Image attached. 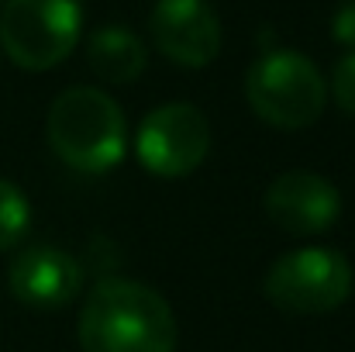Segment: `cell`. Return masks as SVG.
<instances>
[{"instance_id":"1","label":"cell","mask_w":355,"mask_h":352,"mask_svg":"<svg viewBox=\"0 0 355 352\" xmlns=\"http://www.w3.org/2000/svg\"><path fill=\"white\" fill-rule=\"evenodd\" d=\"M176 339L166 297L135 280H101L80 311L83 352H176Z\"/></svg>"},{"instance_id":"2","label":"cell","mask_w":355,"mask_h":352,"mask_svg":"<svg viewBox=\"0 0 355 352\" xmlns=\"http://www.w3.org/2000/svg\"><path fill=\"white\" fill-rule=\"evenodd\" d=\"M52 152L80 173H107L124 159L128 124L124 111L101 87L62 90L45 117Z\"/></svg>"},{"instance_id":"3","label":"cell","mask_w":355,"mask_h":352,"mask_svg":"<svg viewBox=\"0 0 355 352\" xmlns=\"http://www.w3.org/2000/svg\"><path fill=\"white\" fill-rule=\"evenodd\" d=\"M245 97L255 117L266 124L279 131H300L324 115L328 83L304 52L272 49L248 66Z\"/></svg>"},{"instance_id":"4","label":"cell","mask_w":355,"mask_h":352,"mask_svg":"<svg viewBox=\"0 0 355 352\" xmlns=\"http://www.w3.org/2000/svg\"><path fill=\"white\" fill-rule=\"evenodd\" d=\"M352 262L321 245H304L279 255L262 280L269 304L286 315H328L352 297Z\"/></svg>"},{"instance_id":"5","label":"cell","mask_w":355,"mask_h":352,"mask_svg":"<svg viewBox=\"0 0 355 352\" xmlns=\"http://www.w3.org/2000/svg\"><path fill=\"white\" fill-rule=\"evenodd\" d=\"M80 0H7L0 10V45L21 69L59 66L80 42Z\"/></svg>"},{"instance_id":"6","label":"cell","mask_w":355,"mask_h":352,"mask_svg":"<svg viewBox=\"0 0 355 352\" xmlns=\"http://www.w3.org/2000/svg\"><path fill=\"white\" fill-rule=\"evenodd\" d=\"M207 152H211V124L200 115V108L187 101H169L148 111L135 135L138 162L162 180L190 176L207 159Z\"/></svg>"},{"instance_id":"7","label":"cell","mask_w":355,"mask_h":352,"mask_svg":"<svg viewBox=\"0 0 355 352\" xmlns=\"http://www.w3.org/2000/svg\"><path fill=\"white\" fill-rule=\"evenodd\" d=\"M262 204L276 228H283L286 235H300V238L328 232L342 215L338 187L328 176L307 173V169H290L276 176Z\"/></svg>"},{"instance_id":"8","label":"cell","mask_w":355,"mask_h":352,"mask_svg":"<svg viewBox=\"0 0 355 352\" xmlns=\"http://www.w3.org/2000/svg\"><path fill=\"white\" fill-rule=\"evenodd\" d=\"M148 28L159 52L180 66L200 69L221 52V21L207 0H155Z\"/></svg>"},{"instance_id":"9","label":"cell","mask_w":355,"mask_h":352,"mask_svg":"<svg viewBox=\"0 0 355 352\" xmlns=\"http://www.w3.org/2000/svg\"><path fill=\"white\" fill-rule=\"evenodd\" d=\"M7 287L24 308L55 311L76 301L83 287V266L59 245H28L14 255Z\"/></svg>"},{"instance_id":"10","label":"cell","mask_w":355,"mask_h":352,"mask_svg":"<svg viewBox=\"0 0 355 352\" xmlns=\"http://www.w3.org/2000/svg\"><path fill=\"white\" fill-rule=\"evenodd\" d=\"M87 59H90V69L107 80V83H135L141 73H145V62H148V52H145V42L121 28V24H107V28H97L87 42Z\"/></svg>"},{"instance_id":"11","label":"cell","mask_w":355,"mask_h":352,"mask_svg":"<svg viewBox=\"0 0 355 352\" xmlns=\"http://www.w3.org/2000/svg\"><path fill=\"white\" fill-rule=\"evenodd\" d=\"M31 225V208L28 197L21 194V187H14L10 180H0V252L14 249Z\"/></svg>"},{"instance_id":"12","label":"cell","mask_w":355,"mask_h":352,"mask_svg":"<svg viewBox=\"0 0 355 352\" xmlns=\"http://www.w3.org/2000/svg\"><path fill=\"white\" fill-rule=\"evenodd\" d=\"M331 94H335V104L355 117V52L342 56L335 62V73H331Z\"/></svg>"},{"instance_id":"13","label":"cell","mask_w":355,"mask_h":352,"mask_svg":"<svg viewBox=\"0 0 355 352\" xmlns=\"http://www.w3.org/2000/svg\"><path fill=\"white\" fill-rule=\"evenodd\" d=\"M331 31H335V38H338L345 49H352L355 52V0H345V3L335 10Z\"/></svg>"}]
</instances>
